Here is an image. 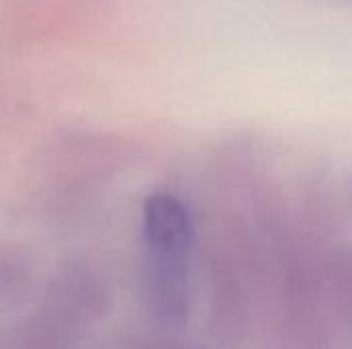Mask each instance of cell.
Returning <instances> with one entry per match:
<instances>
[{
	"label": "cell",
	"instance_id": "6da1fadb",
	"mask_svg": "<svg viewBox=\"0 0 352 349\" xmlns=\"http://www.w3.org/2000/svg\"><path fill=\"white\" fill-rule=\"evenodd\" d=\"M146 284L153 311L167 323H182L190 311V261L194 226L173 195L148 197L142 214Z\"/></svg>",
	"mask_w": 352,
	"mask_h": 349
}]
</instances>
